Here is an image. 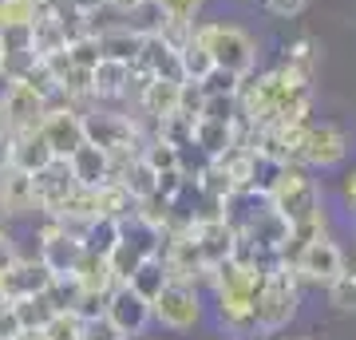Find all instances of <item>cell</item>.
Masks as SVG:
<instances>
[{
	"instance_id": "6da1fadb",
	"label": "cell",
	"mask_w": 356,
	"mask_h": 340,
	"mask_svg": "<svg viewBox=\"0 0 356 340\" xmlns=\"http://www.w3.org/2000/svg\"><path fill=\"white\" fill-rule=\"evenodd\" d=\"M238 111L254 127L273 123H305L313 111V79L289 72L285 63L261 76H245L238 88Z\"/></svg>"
},
{
	"instance_id": "7a4b0ae2",
	"label": "cell",
	"mask_w": 356,
	"mask_h": 340,
	"mask_svg": "<svg viewBox=\"0 0 356 340\" xmlns=\"http://www.w3.org/2000/svg\"><path fill=\"white\" fill-rule=\"evenodd\" d=\"M194 40L206 48L210 63L229 72V76H254L257 72V40L245 32L242 24H226V20H198L194 24Z\"/></svg>"
},
{
	"instance_id": "3957f363",
	"label": "cell",
	"mask_w": 356,
	"mask_h": 340,
	"mask_svg": "<svg viewBox=\"0 0 356 340\" xmlns=\"http://www.w3.org/2000/svg\"><path fill=\"white\" fill-rule=\"evenodd\" d=\"M83 139L91 147H99L107 159H111V175L115 166H123L127 159H135L143 147V135L139 123L131 115H119V111H83Z\"/></svg>"
},
{
	"instance_id": "277c9868",
	"label": "cell",
	"mask_w": 356,
	"mask_h": 340,
	"mask_svg": "<svg viewBox=\"0 0 356 340\" xmlns=\"http://www.w3.org/2000/svg\"><path fill=\"white\" fill-rule=\"evenodd\" d=\"M297 305H301V281L289 265H277L266 273V285L257 293L254 313H257V332H277L297 316Z\"/></svg>"
},
{
	"instance_id": "5b68a950",
	"label": "cell",
	"mask_w": 356,
	"mask_h": 340,
	"mask_svg": "<svg viewBox=\"0 0 356 340\" xmlns=\"http://www.w3.org/2000/svg\"><path fill=\"white\" fill-rule=\"evenodd\" d=\"M348 151H353V143H348V135L337 123H313L309 119L293 163L305 166V170H337L348 159Z\"/></svg>"
},
{
	"instance_id": "8992f818",
	"label": "cell",
	"mask_w": 356,
	"mask_h": 340,
	"mask_svg": "<svg viewBox=\"0 0 356 340\" xmlns=\"http://www.w3.org/2000/svg\"><path fill=\"white\" fill-rule=\"evenodd\" d=\"M151 321L154 325L170 328V332H191L198 321H202V297H198V285H186V281H166L159 297L151 301Z\"/></svg>"
},
{
	"instance_id": "52a82bcc",
	"label": "cell",
	"mask_w": 356,
	"mask_h": 340,
	"mask_svg": "<svg viewBox=\"0 0 356 340\" xmlns=\"http://www.w3.org/2000/svg\"><path fill=\"white\" fill-rule=\"evenodd\" d=\"M344 261H348V253L337 245V241L329 238V229L325 234H317V238L309 241L305 250L293 257V273H297V281L301 285H317V289H329L332 277L344 269Z\"/></svg>"
},
{
	"instance_id": "ba28073f",
	"label": "cell",
	"mask_w": 356,
	"mask_h": 340,
	"mask_svg": "<svg viewBox=\"0 0 356 340\" xmlns=\"http://www.w3.org/2000/svg\"><path fill=\"white\" fill-rule=\"evenodd\" d=\"M40 135L56 159H72V151H79L88 143L83 139V111L64 99H51L44 119H40Z\"/></svg>"
},
{
	"instance_id": "9c48e42d",
	"label": "cell",
	"mask_w": 356,
	"mask_h": 340,
	"mask_svg": "<svg viewBox=\"0 0 356 340\" xmlns=\"http://www.w3.org/2000/svg\"><path fill=\"white\" fill-rule=\"evenodd\" d=\"M79 257H83V238L60 218H48L40 229V261L51 269V277H72Z\"/></svg>"
},
{
	"instance_id": "30bf717a",
	"label": "cell",
	"mask_w": 356,
	"mask_h": 340,
	"mask_svg": "<svg viewBox=\"0 0 356 340\" xmlns=\"http://www.w3.org/2000/svg\"><path fill=\"white\" fill-rule=\"evenodd\" d=\"M103 316H107L123 337H143L147 325H151V301H147L139 289H131L127 281H119V285L107 293V301H103Z\"/></svg>"
},
{
	"instance_id": "8fae6325",
	"label": "cell",
	"mask_w": 356,
	"mask_h": 340,
	"mask_svg": "<svg viewBox=\"0 0 356 340\" xmlns=\"http://www.w3.org/2000/svg\"><path fill=\"white\" fill-rule=\"evenodd\" d=\"M32 186H36V214H44V218L60 214L67 206V198L79 190L76 178H72L67 159H51L44 170H36V175H32Z\"/></svg>"
},
{
	"instance_id": "7c38bea8",
	"label": "cell",
	"mask_w": 356,
	"mask_h": 340,
	"mask_svg": "<svg viewBox=\"0 0 356 340\" xmlns=\"http://www.w3.org/2000/svg\"><path fill=\"white\" fill-rule=\"evenodd\" d=\"M51 269L40 257H16L4 273H0V297L4 301H20V297H40L51 285Z\"/></svg>"
},
{
	"instance_id": "4fadbf2b",
	"label": "cell",
	"mask_w": 356,
	"mask_h": 340,
	"mask_svg": "<svg viewBox=\"0 0 356 340\" xmlns=\"http://www.w3.org/2000/svg\"><path fill=\"white\" fill-rule=\"evenodd\" d=\"M191 241L198 245L206 269H214L218 261L234 257V245H238L234 229L226 226V218H222V214H198V218H194V222H191Z\"/></svg>"
},
{
	"instance_id": "5bb4252c",
	"label": "cell",
	"mask_w": 356,
	"mask_h": 340,
	"mask_svg": "<svg viewBox=\"0 0 356 340\" xmlns=\"http://www.w3.org/2000/svg\"><path fill=\"white\" fill-rule=\"evenodd\" d=\"M0 214L4 218H32L36 214V186L32 175L20 166H0Z\"/></svg>"
},
{
	"instance_id": "9a60e30c",
	"label": "cell",
	"mask_w": 356,
	"mask_h": 340,
	"mask_svg": "<svg viewBox=\"0 0 356 340\" xmlns=\"http://www.w3.org/2000/svg\"><path fill=\"white\" fill-rule=\"evenodd\" d=\"M154 13H159V32L163 36H170L175 44H182V40L191 36V28L202 20V8L206 0H154L151 4Z\"/></svg>"
},
{
	"instance_id": "2e32d148",
	"label": "cell",
	"mask_w": 356,
	"mask_h": 340,
	"mask_svg": "<svg viewBox=\"0 0 356 340\" xmlns=\"http://www.w3.org/2000/svg\"><path fill=\"white\" fill-rule=\"evenodd\" d=\"M51 159H56V154L48 151V143H44V135H40V127L20 131V135H13V139H8V163L20 166V170H28V175L44 170Z\"/></svg>"
},
{
	"instance_id": "e0dca14e",
	"label": "cell",
	"mask_w": 356,
	"mask_h": 340,
	"mask_svg": "<svg viewBox=\"0 0 356 340\" xmlns=\"http://www.w3.org/2000/svg\"><path fill=\"white\" fill-rule=\"evenodd\" d=\"M72 281H76V293H83V297H107V293L115 289V277H111L107 257L88 253V250H83L79 265L72 269Z\"/></svg>"
},
{
	"instance_id": "ac0fdd59",
	"label": "cell",
	"mask_w": 356,
	"mask_h": 340,
	"mask_svg": "<svg viewBox=\"0 0 356 340\" xmlns=\"http://www.w3.org/2000/svg\"><path fill=\"white\" fill-rule=\"evenodd\" d=\"M127 79H131V63L123 60H111V56H99V63L91 67V99H123L127 91Z\"/></svg>"
},
{
	"instance_id": "d6986e66",
	"label": "cell",
	"mask_w": 356,
	"mask_h": 340,
	"mask_svg": "<svg viewBox=\"0 0 356 340\" xmlns=\"http://www.w3.org/2000/svg\"><path fill=\"white\" fill-rule=\"evenodd\" d=\"M67 166H72V178H76V186H103V182H111V159L99 151V147H91V143H83L79 151H72V159H67Z\"/></svg>"
},
{
	"instance_id": "ffe728a7",
	"label": "cell",
	"mask_w": 356,
	"mask_h": 340,
	"mask_svg": "<svg viewBox=\"0 0 356 340\" xmlns=\"http://www.w3.org/2000/svg\"><path fill=\"white\" fill-rule=\"evenodd\" d=\"M191 147H198L206 159H218L222 151L234 147V119H206V115H198Z\"/></svg>"
},
{
	"instance_id": "44dd1931",
	"label": "cell",
	"mask_w": 356,
	"mask_h": 340,
	"mask_svg": "<svg viewBox=\"0 0 356 340\" xmlns=\"http://www.w3.org/2000/svg\"><path fill=\"white\" fill-rule=\"evenodd\" d=\"M143 32L147 28H131V24H119V28H99V51L111 56V60H123V63H135L143 48Z\"/></svg>"
},
{
	"instance_id": "7402d4cb",
	"label": "cell",
	"mask_w": 356,
	"mask_h": 340,
	"mask_svg": "<svg viewBox=\"0 0 356 340\" xmlns=\"http://www.w3.org/2000/svg\"><path fill=\"white\" fill-rule=\"evenodd\" d=\"M281 63L289 67V72H297V76L305 79H317V67H321V44L313 36H297L285 48V56H281Z\"/></svg>"
},
{
	"instance_id": "603a6c76",
	"label": "cell",
	"mask_w": 356,
	"mask_h": 340,
	"mask_svg": "<svg viewBox=\"0 0 356 340\" xmlns=\"http://www.w3.org/2000/svg\"><path fill=\"white\" fill-rule=\"evenodd\" d=\"M119 234H123V218H95V222H88L83 226V250L88 253H99V257H107V253L115 250V241H119Z\"/></svg>"
},
{
	"instance_id": "cb8c5ba5",
	"label": "cell",
	"mask_w": 356,
	"mask_h": 340,
	"mask_svg": "<svg viewBox=\"0 0 356 340\" xmlns=\"http://www.w3.org/2000/svg\"><path fill=\"white\" fill-rule=\"evenodd\" d=\"M325 293H329V305L337 309V313L356 316V257L353 261H344V269L332 277V285Z\"/></svg>"
},
{
	"instance_id": "d4e9b609",
	"label": "cell",
	"mask_w": 356,
	"mask_h": 340,
	"mask_svg": "<svg viewBox=\"0 0 356 340\" xmlns=\"http://www.w3.org/2000/svg\"><path fill=\"white\" fill-rule=\"evenodd\" d=\"M166 281H170V277H166L163 257H159V253H151L147 261H139V269H135V273L127 277V285H131V289H139L147 301H154V297H159V289H163Z\"/></svg>"
},
{
	"instance_id": "484cf974",
	"label": "cell",
	"mask_w": 356,
	"mask_h": 340,
	"mask_svg": "<svg viewBox=\"0 0 356 340\" xmlns=\"http://www.w3.org/2000/svg\"><path fill=\"white\" fill-rule=\"evenodd\" d=\"M214 63H210V56H206V48L194 40V28H191V36L178 44V72H182V79H206V72H210Z\"/></svg>"
},
{
	"instance_id": "4316f807",
	"label": "cell",
	"mask_w": 356,
	"mask_h": 340,
	"mask_svg": "<svg viewBox=\"0 0 356 340\" xmlns=\"http://www.w3.org/2000/svg\"><path fill=\"white\" fill-rule=\"evenodd\" d=\"M83 332V316L76 309H56V313L40 325V337L44 340H79Z\"/></svg>"
},
{
	"instance_id": "83f0119b",
	"label": "cell",
	"mask_w": 356,
	"mask_h": 340,
	"mask_svg": "<svg viewBox=\"0 0 356 340\" xmlns=\"http://www.w3.org/2000/svg\"><path fill=\"white\" fill-rule=\"evenodd\" d=\"M13 313H16V325L20 328H40L56 309H51V301L40 293V297H20V301H13Z\"/></svg>"
},
{
	"instance_id": "f1b7e54d",
	"label": "cell",
	"mask_w": 356,
	"mask_h": 340,
	"mask_svg": "<svg viewBox=\"0 0 356 340\" xmlns=\"http://www.w3.org/2000/svg\"><path fill=\"white\" fill-rule=\"evenodd\" d=\"M40 16L36 0H0V32L4 28H32Z\"/></svg>"
},
{
	"instance_id": "f546056e",
	"label": "cell",
	"mask_w": 356,
	"mask_h": 340,
	"mask_svg": "<svg viewBox=\"0 0 356 340\" xmlns=\"http://www.w3.org/2000/svg\"><path fill=\"white\" fill-rule=\"evenodd\" d=\"M218 321L229 337H257V313L254 309H218Z\"/></svg>"
},
{
	"instance_id": "4dcf8cb0",
	"label": "cell",
	"mask_w": 356,
	"mask_h": 340,
	"mask_svg": "<svg viewBox=\"0 0 356 340\" xmlns=\"http://www.w3.org/2000/svg\"><path fill=\"white\" fill-rule=\"evenodd\" d=\"M79 340H127V337H123V332H119V328H115L111 321L99 313V316H88V321H83Z\"/></svg>"
},
{
	"instance_id": "1f68e13d",
	"label": "cell",
	"mask_w": 356,
	"mask_h": 340,
	"mask_svg": "<svg viewBox=\"0 0 356 340\" xmlns=\"http://www.w3.org/2000/svg\"><path fill=\"white\" fill-rule=\"evenodd\" d=\"M261 4H266L269 16H277V20H293V16L305 13L309 0H261Z\"/></svg>"
},
{
	"instance_id": "d6a6232c",
	"label": "cell",
	"mask_w": 356,
	"mask_h": 340,
	"mask_svg": "<svg viewBox=\"0 0 356 340\" xmlns=\"http://www.w3.org/2000/svg\"><path fill=\"white\" fill-rule=\"evenodd\" d=\"M20 257V250H16V241H13V234H0V273L8 269V265Z\"/></svg>"
},
{
	"instance_id": "836d02e7",
	"label": "cell",
	"mask_w": 356,
	"mask_h": 340,
	"mask_svg": "<svg viewBox=\"0 0 356 340\" xmlns=\"http://www.w3.org/2000/svg\"><path fill=\"white\" fill-rule=\"evenodd\" d=\"M341 198H344V202H348V206L356 210V170H353V175H348V178L341 182Z\"/></svg>"
},
{
	"instance_id": "e575fe53",
	"label": "cell",
	"mask_w": 356,
	"mask_h": 340,
	"mask_svg": "<svg viewBox=\"0 0 356 340\" xmlns=\"http://www.w3.org/2000/svg\"><path fill=\"white\" fill-rule=\"evenodd\" d=\"M107 8H115V13H135V8H143V0H103Z\"/></svg>"
},
{
	"instance_id": "d590c367",
	"label": "cell",
	"mask_w": 356,
	"mask_h": 340,
	"mask_svg": "<svg viewBox=\"0 0 356 340\" xmlns=\"http://www.w3.org/2000/svg\"><path fill=\"white\" fill-rule=\"evenodd\" d=\"M13 340H44V337H40V328H16Z\"/></svg>"
},
{
	"instance_id": "8d00e7d4",
	"label": "cell",
	"mask_w": 356,
	"mask_h": 340,
	"mask_svg": "<svg viewBox=\"0 0 356 340\" xmlns=\"http://www.w3.org/2000/svg\"><path fill=\"white\" fill-rule=\"evenodd\" d=\"M0 166H8V139L0 135Z\"/></svg>"
},
{
	"instance_id": "74e56055",
	"label": "cell",
	"mask_w": 356,
	"mask_h": 340,
	"mask_svg": "<svg viewBox=\"0 0 356 340\" xmlns=\"http://www.w3.org/2000/svg\"><path fill=\"white\" fill-rule=\"evenodd\" d=\"M0 234H8V218L0 214Z\"/></svg>"
},
{
	"instance_id": "f35d334b",
	"label": "cell",
	"mask_w": 356,
	"mask_h": 340,
	"mask_svg": "<svg viewBox=\"0 0 356 340\" xmlns=\"http://www.w3.org/2000/svg\"><path fill=\"white\" fill-rule=\"evenodd\" d=\"M0 79H4V48H0Z\"/></svg>"
},
{
	"instance_id": "ab89813d",
	"label": "cell",
	"mask_w": 356,
	"mask_h": 340,
	"mask_svg": "<svg viewBox=\"0 0 356 340\" xmlns=\"http://www.w3.org/2000/svg\"><path fill=\"white\" fill-rule=\"evenodd\" d=\"M143 4H154V0H143Z\"/></svg>"
},
{
	"instance_id": "60d3db41",
	"label": "cell",
	"mask_w": 356,
	"mask_h": 340,
	"mask_svg": "<svg viewBox=\"0 0 356 340\" xmlns=\"http://www.w3.org/2000/svg\"><path fill=\"white\" fill-rule=\"evenodd\" d=\"M297 340H301V337H297Z\"/></svg>"
},
{
	"instance_id": "b9f144b4",
	"label": "cell",
	"mask_w": 356,
	"mask_h": 340,
	"mask_svg": "<svg viewBox=\"0 0 356 340\" xmlns=\"http://www.w3.org/2000/svg\"><path fill=\"white\" fill-rule=\"evenodd\" d=\"M36 4H40V0H36Z\"/></svg>"
}]
</instances>
